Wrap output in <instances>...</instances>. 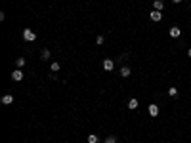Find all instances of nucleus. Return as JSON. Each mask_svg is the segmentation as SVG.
Returning <instances> with one entry per match:
<instances>
[{
	"label": "nucleus",
	"mask_w": 191,
	"mask_h": 143,
	"mask_svg": "<svg viewBox=\"0 0 191 143\" xmlns=\"http://www.w3.org/2000/svg\"><path fill=\"white\" fill-rule=\"evenodd\" d=\"M23 38H25L27 42H34V40H36V34H34L31 29H25V31H23Z\"/></svg>",
	"instance_id": "obj_1"
},
{
	"label": "nucleus",
	"mask_w": 191,
	"mask_h": 143,
	"mask_svg": "<svg viewBox=\"0 0 191 143\" xmlns=\"http://www.w3.org/2000/svg\"><path fill=\"white\" fill-rule=\"evenodd\" d=\"M40 57H42V59H48V57H50V50H46L44 48V50L40 52Z\"/></svg>",
	"instance_id": "obj_12"
},
{
	"label": "nucleus",
	"mask_w": 191,
	"mask_h": 143,
	"mask_svg": "<svg viewBox=\"0 0 191 143\" xmlns=\"http://www.w3.org/2000/svg\"><path fill=\"white\" fill-rule=\"evenodd\" d=\"M15 63H17L19 67H23V65H25V57H17V59H15Z\"/></svg>",
	"instance_id": "obj_14"
},
{
	"label": "nucleus",
	"mask_w": 191,
	"mask_h": 143,
	"mask_svg": "<svg viewBox=\"0 0 191 143\" xmlns=\"http://www.w3.org/2000/svg\"><path fill=\"white\" fill-rule=\"evenodd\" d=\"M130 73H132V71H130V67H121V71H119V75L124 76V78H126V76H130Z\"/></svg>",
	"instance_id": "obj_10"
},
{
	"label": "nucleus",
	"mask_w": 191,
	"mask_h": 143,
	"mask_svg": "<svg viewBox=\"0 0 191 143\" xmlns=\"http://www.w3.org/2000/svg\"><path fill=\"white\" fill-rule=\"evenodd\" d=\"M149 115H151V117H157V115H159V107L155 105V103H149Z\"/></svg>",
	"instance_id": "obj_6"
},
{
	"label": "nucleus",
	"mask_w": 191,
	"mask_h": 143,
	"mask_svg": "<svg viewBox=\"0 0 191 143\" xmlns=\"http://www.w3.org/2000/svg\"><path fill=\"white\" fill-rule=\"evenodd\" d=\"M187 56H189V57H191V50H189V52H187Z\"/></svg>",
	"instance_id": "obj_19"
},
{
	"label": "nucleus",
	"mask_w": 191,
	"mask_h": 143,
	"mask_svg": "<svg viewBox=\"0 0 191 143\" xmlns=\"http://www.w3.org/2000/svg\"><path fill=\"white\" fill-rule=\"evenodd\" d=\"M153 8H155V10H164V2H162V0H155V2H153Z\"/></svg>",
	"instance_id": "obj_9"
},
{
	"label": "nucleus",
	"mask_w": 191,
	"mask_h": 143,
	"mask_svg": "<svg viewBox=\"0 0 191 143\" xmlns=\"http://www.w3.org/2000/svg\"><path fill=\"white\" fill-rule=\"evenodd\" d=\"M172 2H176V4H180V2H182V0H172Z\"/></svg>",
	"instance_id": "obj_18"
},
{
	"label": "nucleus",
	"mask_w": 191,
	"mask_h": 143,
	"mask_svg": "<svg viewBox=\"0 0 191 143\" xmlns=\"http://www.w3.org/2000/svg\"><path fill=\"white\" fill-rule=\"evenodd\" d=\"M180 34H182L180 27H172V29H170V36H172V38H178Z\"/></svg>",
	"instance_id": "obj_8"
},
{
	"label": "nucleus",
	"mask_w": 191,
	"mask_h": 143,
	"mask_svg": "<svg viewBox=\"0 0 191 143\" xmlns=\"http://www.w3.org/2000/svg\"><path fill=\"white\" fill-rule=\"evenodd\" d=\"M138 105H140V101L136 99V97H132V99L128 101V109H132V111L134 109H138Z\"/></svg>",
	"instance_id": "obj_7"
},
{
	"label": "nucleus",
	"mask_w": 191,
	"mask_h": 143,
	"mask_svg": "<svg viewBox=\"0 0 191 143\" xmlns=\"http://www.w3.org/2000/svg\"><path fill=\"white\" fill-rule=\"evenodd\" d=\"M168 93L170 95H178V88H168Z\"/></svg>",
	"instance_id": "obj_15"
},
{
	"label": "nucleus",
	"mask_w": 191,
	"mask_h": 143,
	"mask_svg": "<svg viewBox=\"0 0 191 143\" xmlns=\"http://www.w3.org/2000/svg\"><path fill=\"white\" fill-rule=\"evenodd\" d=\"M149 17H151V21H160L162 13H160L159 10H155V12H151V13H149Z\"/></svg>",
	"instance_id": "obj_5"
},
{
	"label": "nucleus",
	"mask_w": 191,
	"mask_h": 143,
	"mask_svg": "<svg viewBox=\"0 0 191 143\" xmlns=\"http://www.w3.org/2000/svg\"><path fill=\"white\" fill-rule=\"evenodd\" d=\"M52 71H59V63H52Z\"/></svg>",
	"instance_id": "obj_16"
},
{
	"label": "nucleus",
	"mask_w": 191,
	"mask_h": 143,
	"mask_svg": "<svg viewBox=\"0 0 191 143\" xmlns=\"http://www.w3.org/2000/svg\"><path fill=\"white\" fill-rule=\"evenodd\" d=\"M103 69H105L107 73H111V71L115 69V61L113 59H103Z\"/></svg>",
	"instance_id": "obj_2"
},
{
	"label": "nucleus",
	"mask_w": 191,
	"mask_h": 143,
	"mask_svg": "<svg viewBox=\"0 0 191 143\" xmlns=\"http://www.w3.org/2000/svg\"><path fill=\"white\" fill-rule=\"evenodd\" d=\"M12 80H15V82H19V80H23V71H13L12 73Z\"/></svg>",
	"instance_id": "obj_3"
},
{
	"label": "nucleus",
	"mask_w": 191,
	"mask_h": 143,
	"mask_svg": "<svg viewBox=\"0 0 191 143\" xmlns=\"http://www.w3.org/2000/svg\"><path fill=\"white\" fill-rule=\"evenodd\" d=\"M13 103V95L12 93H6L4 97H2V105H12Z\"/></svg>",
	"instance_id": "obj_4"
},
{
	"label": "nucleus",
	"mask_w": 191,
	"mask_h": 143,
	"mask_svg": "<svg viewBox=\"0 0 191 143\" xmlns=\"http://www.w3.org/2000/svg\"><path fill=\"white\" fill-rule=\"evenodd\" d=\"M105 143H117V137H115V136H109V137H105Z\"/></svg>",
	"instance_id": "obj_13"
},
{
	"label": "nucleus",
	"mask_w": 191,
	"mask_h": 143,
	"mask_svg": "<svg viewBox=\"0 0 191 143\" xmlns=\"http://www.w3.org/2000/svg\"><path fill=\"white\" fill-rule=\"evenodd\" d=\"M97 141H99V137L96 134H88V143H97Z\"/></svg>",
	"instance_id": "obj_11"
},
{
	"label": "nucleus",
	"mask_w": 191,
	"mask_h": 143,
	"mask_svg": "<svg viewBox=\"0 0 191 143\" xmlns=\"http://www.w3.org/2000/svg\"><path fill=\"white\" fill-rule=\"evenodd\" d=\"M96 44H103V36H97V38H96Z\"/></svg>",
	"instance_id": "obj_17"
}]
</instances>
